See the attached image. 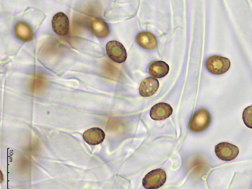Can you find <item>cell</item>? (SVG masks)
Wrapping results in <instances>:
<instances>
[{"instance_id":"6da1fadb","label":"cell","mask_w":252,"mask_h":189,"mask_svg":"<svg viewBox=\"0 0 252 189\" xmlns=\"http://www.w3.org/2000/svg\"><path fill=\"white\" fill-rule=\"evenodd\" d=\"M212 117L208 110L201 109L192 117L189 128L193 132L200 133L206 130L211 124Z\"/></svg>"},{"instance_id":"7a4b0ae2","label":"cell","mask_w":252,"mask_h":189,"mask_svg":"<svg viewBox=\"0 0 252 189\" xmlns=\"http://www.w3.org/2000/svg\"><path fill=\"white\" fill-rule=\"evenodd\" d=\"M230 65L228 58L216 55L209 57L205 62L208 71L215 75L224 74L229 69Z\"/></svg>"},{"instance_id":"3957f363","label":"cell","mask_w":252,"mask_h":189,"mask_svg":"<svg viewBox=\"0 0 252 189\" xmlns=\"http://www.w3.org/2000/svg\"><path fill=\"white\" fill-rule=\"evenodd\" d=\"M166 180L165 171L161 169L154 170L143 178V186L146 189H158L162 187Z\"/></svg>"},{"instance_id":"277c9868","label":"cell","mask_w":252,"mask_h":189,"mask_svg":"<svg viewBox=\"0 0 252 189\" xmlns=\"http://www.w3.org/2000/svg\"><path fill=\"white\" fill-rule=\"evenodd\" d=\"M217 156L221 160L229 161L234 160L239 155L238 147L228 142H222L216 146Z\"/></svg>"},{"instance_id":"5b68a950","label":"cell","mask_w":252,"mask_h":189,"mask_svg":"<svg viewBox=\"0 0 252 189\" xmlns=\"http://www.w3.org/2000/svg\"><path fill=\"white\" fill-rule=\"evenodd\" d=\"M106 51L109 58L116 63H122L127 59V51L119 41L113 40L108 42Z\"/></svg>"},{"instance_id":"8992f818","label":"cell","mask_w":252,"mask_h":189,"mask_svg":"<svg viewBox=\"0 0 252 189\" xmlns=\"http://www.w3.org/2000/svg\"><path fill=\"white\" fill-rule=\"evenodd\" d=\"M52 26L53 31L57 34L66 35L69 31V18L64 13H57L53 17Z\"/></svg>"},{"instance_id":"52a82bcc","label":"cell","mask_w":252,"mask_h":189,"mask_svg":"<svg viewBox=\"0 0 252 189\" xmlns=\"http://www.w3.org/2000/svg\"><path fill=\"white\" fill-rule=\"evenodd\" d=\"M88 26L91 32L96 37L103 38L108 37L110 34L108 24L101 18H91L89 20Z\"/></svg>"},{"instance_id":"ba28073f","label":"cell","mask_w":252,"mask_h":189,"mask_svg":"<svg viewBox=\"0 0 252 189\" xmlns=\"http://www.w3.org/2000/svg\"><path fill=\"white\" fill-rule=\"evenodd\" d=\"M173 112V109L169 104L160 102L152 107L150 111V116L156 121L164 120L169 118Z\"/></svg>"},{"instance_id":"9c48e42d","label":"cell","mask_w":252,"mask_h":189,"mask_svg":"<svg viewBox=\"0 0 252 189\" xmlns=\"http://www.w3.org/2000/svg\"><path fill=\"white\" fill-rule=\"evenodd\" d=\"M159 87L158 80L153 77H149L143 80L139 87L140 94L145 97L153 95Z\"/></svg>"},{"instance_id":"30bf717a","label":"cell","mask_w":252,"mask_h":189,"mask_svg":"<svg viewBox=\"0 0 252 189\" xmlns=\"http://www.w3.org/2000/svg\"><path fill=\"white\" fill-rule=\"evenodd\" d=\"M16 37L24 42H30L33 39L34 33L31 26L25 22H20L14 27Z\"/></svg>"},{"instance_id":"8fae6325","label":"cell","mask_w":252,"mask_h":189,"mask_svg":"<svg viewBox=\"0 0 252 189\" xmlns=\"http://www.w3.org/2000/svg\"><path fill=\"white\" fill-rule=\"evenodd\" d=\"M137 43L142 48L147 50H153L158 46L156 36L149 32H142L136 37Z\"/></svg>"},{"instance_id":"7c38bea8","label":"cell","mask_w":252,"mask_h":189,"mask_svg":"<svg viewBox=\"0 0 252 189\" xmlns=\"http://www.w3.org/2000/svg\"><path fill=\"white\" fill-rule=\"evenodd\" d=\"M83 138L89 145H96L103 141L105 138V133L100 128H93L83 133Z\"/></svg>"},{"instance_id":"4fadbf2b","label":"cell","mask_w":252,"mask_h":189,"mask_svg":"<svg viewBox=\"0 0 252 189\" xmlns=\"http://www.w3.org/2000/svg\"><path fill=\"white\" fill-rule=\"evenodd\" d=\"M148 70L152 76L157 78H161L169 73L170 67L165 62L158 61L151 63L149 66Z\"/></svg>"},{"instance_id":"5bb4252c","label":"cell","mask_w":252,"mask_h":189,"mask_svg":"<svg viewBox=\"0 0 252 189\" xmlns=\"http://www.w3.org/2000/svg\"><path fill=\"white\" fill-rule=\"evenodd\" d=\"M243 120L247 127L252 129V106H249L244 110Z\"/></svg>"}]
</instances>
